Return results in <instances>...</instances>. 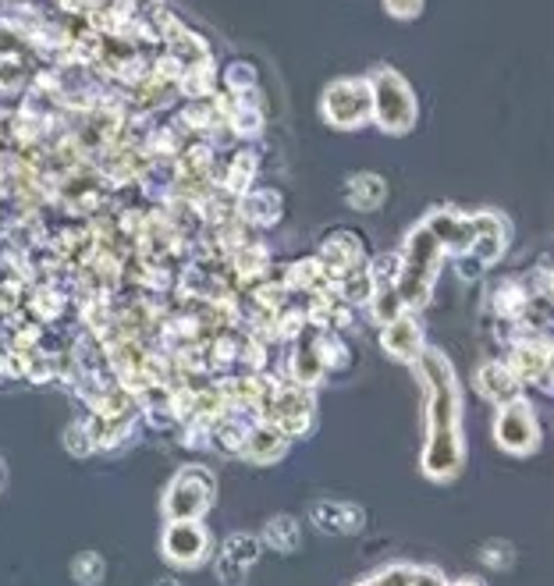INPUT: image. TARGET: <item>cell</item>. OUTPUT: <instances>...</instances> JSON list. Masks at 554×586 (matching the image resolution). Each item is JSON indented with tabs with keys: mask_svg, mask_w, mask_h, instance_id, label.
<instances>
[{
	"mask_svg": "<svg viewBox=\"0 0 554 586\" xmlns=\"http://www.w3.org/2000/svg\"><path fill=\"white\" fill-rule=\"evenodd\" d=\"M416 370L426 388V423H431V437H426V452H423V473L445 483L451 477H459L462 469L459 377H455L448 355L437 349H423Z\"/></svg>",
	"mask_w": 554,
	"mask_h": 586,
	"instance_id": "obj_1",
	"label": "cell"
},
{
	"mask_svg": "<svg viewBox=\"0 0 554 586\" xmlns=\"http://www.w3.org/2000/svg\"><path fill=\"white\" fill-rule=\"evenodd\" d=\"M402 267H398V281L394 289L402 295L405 309H420L434 292L440 260H445V246L437 242V235L426 224H416L402 246Z\"/></svg>",
	"mask_w": 554,
	"mask_h": 586,
	"instance_id": "obj_2",
	"label": "cell"
},
{
	"mask_svg": "<svg viewBox=\"0 0 554 586\" xmlns=\"http://www.w3.org/2000/svg\"><path fill=\"white\" fill-rule=\"evenodd\" d=\"M369 90H374V121L388 136H405L416 125V96H412L409 82L398 75L394 68H377L369 75Z\"/></svg>",
	"mask_w": 554,
	"mask_h": 586,
	"instance_id": "obj_3",
	"label": "cell"
},
{
	"mask_svg": "<svg viewBox=\"0 0 554 586\" xmlns=\"http://www.w3.org/2000/svg\"><path fill=\"white\" fill-rule=\"evenodd\" d=\"M320 114L327 125L341 132H355L366 121H374V90L369 79H334L320 93Z\"/></svg>",
	"mask_w": 554,
	"mask_h": 586,
	"instance_id": "obj_4",
	"label": "cell"
},
{
	"mask_svg": "<svg viewBox=\"0 0 554 586\" xmlns=\"http://www.w3.org/2000/svg\"><path fill=\"white\" fill-rule=\"evenodd\" d=\"M217 497V480L203 466H181L175 480L164 491V516L167 519H203Z\"/></svg>",
	"mask_w": 554,
	"mask_h": 586,
	"instance_id": "obj_5",
	"label": "cell"
},
{
	"mask_svg": "<svg viewBox=\"0 0 554 586\" xmlns=\"http://www.w3.org/2000/svg\"><path fill=\"white\" fill-rule=\"evenodd\" d=\"M313 412H317V402H313V391L303 388V384H270V391L260 406V420L274 423L278 431H284L288 437H303L313 426Z\"/></svg>",
	"mask_w": 554,
	"mask_h": 586,
	"instance_id": "obj_6",
	"label": "cell"
},
{
	"mask_svg": "<svg viewBox=\"0 0 554 586\" xmlns=\"http://www.w3.org/2000/svg\"><path fill=\"white\" fill-rule=\"evenodd\" d=\"M469 221H473V238H469V249L459 256V263L465 270V278H473L502 260V253L508 246V224L494 210H480Z\"/></svg>",
	"mask_w": 554,
	"mask_h": 586,
	"instance_id": "obj_7",
	"label": "cell"
},
{
	"mask_svg": "<svg viewBox=\"0 0 554 586\" xmlns=\"http://www.w3.org/2000/svg\"><path fill=\"white\" fill-rule=\"evenodd\" d=\"M210 534L203 519H167V530L161 537L164 562L178 569H199L210 559Z\"/></svg>",
	"mask_w": 554,
	"mask_h": 586,
	"instance_id": "obj_8",
	"label": "cell"
},
{
	"mask_svg": "<svg viewBox=\"0 0 554 586\" xmlns=\"http://www.w3.org/2000/svg\"><path fill=\"white\" fill-rule=\"evenodd\" d=\"M494 441L511 455H530L537 448L540 426H537L533 409L526 406L522 398L502 406V412H497V420H494Z\"/></svg>",
	"mask_w": 554,
	"mask_h": 586,
	"instance_id": "obj_9",
	"label": "cell"
},
{
	"mask_svg": "<svg viewBox=\"0 0 554 586\" xmlns=\"http://www.w3.org/2000/svg\"><path fill=\"white\" fill-rule=\"evenodd\" d=\"M256 562H260V540L252 534H232L224 540L221 559L213 569H217V579L224 586H246Z\"/></svg>",
	"mask_w": 554,
	"mask_h": 586,
	"instance_id": "obj_10",
	"label": "cell"
},
{
	"mask_svg": "<svg viewBox=\"0 0 554 586\" xmlns=\"http://www.w3.org/2000/svg\"><path fill=\"white\" fill-rule=\"evenodd\" d=\"M380 345H384V352L391 355V360L416 366V360H420L423 349H426L423 327L412 320L409 313H402V317H394L391 324L380 327Z\"/></svg>",
	"mask_w": 554,
	"mask_h": 586,
	"instance_id": "obj_11",
	"label": "cell"
},
{
	"mask_svg": "<svg viewBox=\"0 0 554 586\" xmlns=\"http://www.w3.org/2000/svg\"><path fill=\"white\" fill-rule=\"evenodd\" d=\"M423 224L437 235V242L445 246V253L462 256L469 249V238H473V221L465 218L462 210L455 207H437L423 218Z\"/></svg>",
	"mask_w": 554,
	"mask_h": 586,
	"instance_id": "obj_12",
	"label": "cell"
},
{
	"mask_svg": "<svg viewBox=\"0 0 554 586\" xmlns=\"http://www.w3.org/2000/svg\"><path fill=\"white\" fill-rule=\"evenodd\" d=\"M309 523L317 526L320 534H359L366 523V512L352 502H317L309 508Z\"/></svg>",
	"mask_w": 554,
	"mask_h": 586,
	"instance_id": "obj_13",
	"label": "cell"
},
{
	"mask_svg": "<svg viewBox=\"0 0 554 586\" xmlns=\"http://www.w3.org/2000/svg\"><path fill=\"white\" fill-rule=\"evenodd\" d=\"M235 213L249 227H274L284 213V199L278 189H249L235 199Z\"/></svg>",
	"mask_w": 554,
	"mask_h": 586,
	"instance_id": "obj_14",
	"label": "cell"
},
{
	"mask_svg": "<svg viewBox=\"0 0 554 586\" xmlns=\"http://www.w3.org/2000/svg\"><path fill=\"white\" fill-rule=\"evenodd\" d=\"M320 260L327 263V270H331V278L341 274V270H349L355 263H366V249H363V238L355 232H331L323 242H320Z\"/></svg>",
	"mask_w": 554,
	"mask_h": 586,
	"instance_id": "obj_15",
	"label": "cell"
},
{
	"mask_svg": "<svg viewBox=\"0 0 554 586\" xmlns=\"http://www.w3.org/2000/svg\"><path fill=\"white\" fill-rule=\"evenodd\" d=\"M288 434L278 431L274 423H252L249 426V437H246V448H241V455H246L249 462L256 466H270V462H278L284 459V452H288Z\"/></svg>",
	"mask_w": 554,
	"mask_h": 586,
	"instance_id": "obj_16",
	"label": "cell"
},
{
	"mask_svg": "<svg viewBox=\"0 0 554 586\" xmlns=\"http://www.w3.org/2000/svg\"><path fill=\"white\" fill-rule=\"evenodd\" d=\"M476 391L497 406H508L522 395V380L511 374L508 363H483L476 370Z\"/></svg>",
	"mask_w": 554,
	"mask_h": 586,
	"instance_id": "obj_17",
	"label": "cell"
},
{
	"mask_svg": "<svg viewBox=\"0 0 554 586\" xmlns=\"http://www.w3.org/2000/svg\"><path fill=\"white\" fill-rule=\"evenodd\" d=\"M227 270L235 278V289H252L256 281H263L270 274V249L246 242V246L227 256Z\"/></svg>",
	"mask_w": 554,
	"mask_h": 586,
	"instance_id": "obj_18",
	"label": "cell"
},
{
	"mask_svg": "<svg viewBox=\"0 0 554 586\" xmlns=\"http://www.w3.org/2000/svg\"><path fill=\"white\" fill-rule=\"evenodd\" d=\"M384 199H388V181L374 171H359V175H352L345 181V203L359 213H369V210H380Z\"/></svg>",
	"mask_w": 554,
	"mask_h": 586,
	"instance_id": "obj_19",
	"label": "cell"
},
{
	"mask_svg": "<svg viewBox=\"0 0 554 586\" xmlns=\"http://www.w3.org/2000/svg\"><path fill=\"white\" fill-rule=\"evenodd\" d=\"M327 366L320 360V349H317V335H298V349L292 355V380L303 384V388H317L323 380Z\"/></svg>",
	"mask_w": 554,
	"mask_h": 586,
	"instance_id": "obj_20",
	"label": "cell"
},
{
	"mask_svg": "<svg viewBox=\"0 0 554 586\" xmlns=\"http://www.w3.org/2000/svg\"><path fill=\"white\" fill-rule=\"evenodd\" d=\"M227 171H221L217 175V189H224L227 196H241V192H249V185L256 181V171H260V161H256V153L252 150H238L227 156Z\"/></svg>",
	"mask_w": 554,
	"mask_h": 586,
	"instance_id": "obj_21",
	"label": "cell"
},
{
	"mask_svg": "<svg viewBox=\"0 0 554 586\" xmlns=\"http://www.w3.org/2000/svg\"><path fill=\"white\" fill-rule=\"evenodd\" d=\"M175 85H178V93L189 96V99L213 96L217 93V65H213V57H203V61H196V65H185Z\"/></svg>",
	"mask_w": 554,
	"mask_h": 586,
	"instance_id": "obj_22",
	"label": "cell"
},
{
	"mask_svg": "<svg viewBox=\"0 0 554 586\" xmlns=\"http://www.w3.org/2000/svg\"><path fill=\"white\" fill-rule=\"evenodd\" d=\"M331 284L349 306H369V298H374V278H369V263H355L349 270H341V274L331 278Z\"/></svg>",
	"mask_w": 554,
	"mask_h": 586,
	"instance_id": "obj_23",
	"label": "cell"
},
{
	"mask_svg": "<svg viewBox=\"0 0 554 586\" xmlns=\"http://www.w3.org/2000/svg\"><path fill=\"white\" fill-rule=\"evenodd\" d=\"M284 278H288V289H298V292H317L323 284H331V270L320 260V256H303V260H295L288 270H284Z\"/></svg>",
	"mask_w": 554,
	"mask_h": 586,
	"instance_id": "obj_24",
	"label": "cell"
},
{
	"mask_svg": "<svg viewBox=\"0 0 554 586\" xmlns=\"http://www.w3.org/2000/svg\"><path fill=\"white\" fill-rule=\"evenodd\" d=\"M533 303V295L530 289H526L522 281H502L497 284V292H494V309H497V317H505V320H522L526 317V309H530Z\"/></svg>",
	"mask_w": 554,
	"mask_h": 586,
	"instance_id": "obj_25",
	"label": "cell"
},
{
	"mask_svg": "<svg viewBox=\"0 0 554 586\" xmlns=\"http://www.w3.org/2000/svg\"><path fill=\"white\" fill-rule=\"evenodd\" d=\"M263 544L274 548L278 554H295L303 544V530H298L295 516H274L263 526Z\"/></svg>",
	"mask_w": 554,
	"mask_h": 586,
	"instance_id": "obj_26",
	"label": "cell"
},
{
	"mask_svg": "<svg viewBox=\"0 0 554 586\" xmlns=\"http://www.w3.org/2000/svg\"><path fill=\"white\" fill-rule=\"evenodd\" d=\"M317 349H320V360H323L327 370H345L352 363L349 345L334 331H317Z\"/></svg>",
	"mask_w": 554,
	"mask_h": 586,
	"instance_id": "obj_27",
	"label": "cell"
},
{
	"mask_svg": "<svg viewBox=\"0 0 554 586\" xmlns=\"http://www.w3.org/2000/svg\"><path fill=\"white\" fill-rule=\"evenodd\" d=\"M104 573H107V565L96 551H82L71 559V579H75L79 586H99Z\"/></svg>",
	"mask_w": 554,
	"mask_h": 586,
	"instance_id": "obj_28",
	"label": "cell"
},
{
	"mask_svg": "<svg viewBox=\"0 0 554 586\" xmlns=\"http://www.w3.org/2000/svg\"><path fill=\"white\" fill-rule=\"evenodd\" d=\"M369 309H374V320L384 327V324H391L394 317H402L405 303H402V295H398L394 284H388V289H377L374 292V298H369Z\"/></svg>",
	"mask_w": 554,
	"mask_h": 586,
	"instance_id": "obj_29",
	"label": "cell"
},
{
	"mask_svg": "<svg viewBox=\"0 0 554 586\" xmlns=\"http://www.w3.org/2000/svg\"><path fill=\"white\" fill-rule=\"evenodd\" d=\"M217 82H221L232 96H238V93H252V90H256V68L246 65V61H232V65L224 68V75H221Z\"/></svg>",
	"mask_w": 554,
	"mask_h": 586,
	"instance_id": "obj_30",
	"label": "cell"
},
{
	"mask_svg": "<svg viewBox=\"0 0 554 586\" xmlns=\"http://www.w3.org/2000/svg\"><path fill=\"white\" fill-rule=\"evenodd\" d=\"M64 445L71 455H93L96 452V437H93V426L90 420H75L64 431Z\"/></svg>",
	"mask_w": 554,
	"mask_h": 586,
	"instance_id": "obj_31",
	"label": "cell"
},
{
	"mask_svg": "<svg viewBox=\"0 0 554 586\" xmlns=\"http://www.w3.org/2000/svg\"><path fill=\"white\" fill-rule=\"evenodd\" d=\"M412 576H416L412 565H388V569H380L377 576L359 579L355 586H412Z\"/></svg>",
	"mask_w": 554,
	"mask_h": 586,
	"instance_id": "obj_32",
	"label": "cell"
},
{
	"mask_svg": "<svg viewBox=\"0 0 554 586\" xmlns=\"http://www.w3.org/2000/svg\"><path fill=\"white\" fill-rule=\"evenodd\" d=\"M61 306H64V298L57 295V289H39V292L33 295V309H36V317H39V320L61 317Z\"/></svg>",
	"mask_w": 554,
	"mask_h": 586,
	"instance_id": "obj_33",
	"label": "cell"
},
{
	"mask_svg": "<svg viewBox=\"0 0 554 586\" xmlns=\"http://www.w3.org/2000/svg\"><path fill=\"white\" fill-rule=\"evenodd\" d=\"M483 562L491 569H508L511 565V544L505 540H491V544H483Z\"/></svg>",
	"mask_w": 554,
	"mask_h": 586,
	"instance_id": "obj_34",
	"label": "cell"
},
{
	"mask_svg": "<svg viewBox=\"0 0 554 586\" xmlns=\"http://www.w3.org/2000/svg\"><path fill=\"white\" fill-rule=\"evenodd\" d=\"M384 8H388L391 19L412 22V19H416V14L423 11V0H384Z\"/></svg>",
	"mask_w": 554,
	"mask_h": 586,
	"instance_id": "obj_35",
	"label": "cell"
},
{
	"mask_svg": "<svg viewBox=\"0 0 554 586\" xmlns=\"http://www.w3.org/2000/svg\"><path fill=\"white\" fill-rule=\"evenodd\" d=\"M412 586H445V576H440L437 569H416Z\"/></svg>",
	"mask_w": 554,
	"mask_h": 586,
	"instance_id": "obj_36",
	"label": "cell"
},
{
	"mask_svg": "<svg viewBox=\"0 0 554 586\" xmlns=\"http://www.w3.org/2000/svg\"><path fill=\"white\" fill-rule=\"evenodd\" d=\"M153 586H181V583L178 579H156Z\"/></svg>",
	"mask_w": 554,
	"mask_h": 586,
	"instance_id": "obj_37",
	"label": "cell"
},
{
	"mask_svg": "<svg viewBox=\"0 0 554 586\" xmlns=\"http://www.w3.org/2000/svg\"><path fill=\"white\" fill-rule=\"evenodd\" d=\"M459 586H480V583H473V579H462Z\"/></svg>",
	"mask_w": 554,
	"mask_h": 586,
	"instance_id": "obj_38",
	"label": "cell"
}]
</instances>
